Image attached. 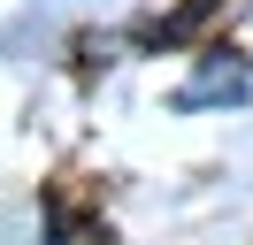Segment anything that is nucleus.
<instances>
[{
	"label": "nucleus",
	"instance_id": "1",
	"mask_svg": "<svg viewBox=\"0 0 253 245\" xmlns=\"http://www.w3.org/2000/svg\"><path fill=\"white\" fill-rule=\"evenodd\" d=\"M215 15V0H184V8L169 15V23H146V46H176V39H192V31Z\"/></svg>",
	"mask_w": 253,
	"mask_h": 245
}]
</instances>
